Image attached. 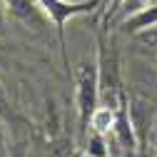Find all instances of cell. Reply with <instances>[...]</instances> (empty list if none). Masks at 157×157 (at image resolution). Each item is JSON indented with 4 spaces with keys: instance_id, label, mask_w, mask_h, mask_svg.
Instances as JSON below:
<instances>
[{
    "instance_id": "3957f363",
    "label": "cell",
    "mask_w": 157,
    "mask_h": 157,
    "mask_svg": "<svg viewBox=\"0 0 157 157\" xmlns=\"http://www.w3.org/2000/svg\"><path fill=\"white\" fill-rule=\"evenodd\" d=\"M5 10L10 20L25 25L28 30L43 33L50 25V15L43 10L40 0H5Z\"/></svg>"
},
{
    "instance_id": "7a4b0ae2",
    "label": "cell",
    "mask_w": 157,
    "mask_h": 157,
    "mask_svg": "<svg viewBox=\"0 0 157 157\" xmlns=\"http://www.w3.org/2000/svg\"><path fill=\"white\" fill-rule=\"evenodd\" d=\"M102 0H40L43 10L50 15V20L55 25V33H57V40H60V55H63V63L65 67L70 70V60H67V50H65V23L70 17H77V15H87L92 13Z\"/></svg>"
},
{
    "instance_id": "6da1fadb",
    "label": "cell",
    "mask_w": 157,
    "mask_h": 157,
    "mask_svg": "<svg viewBox=\"0 0 157 157\" xmlns=\"http://www.w3.org/2000/svg\"><path fill=\"white\" fill-rule=\"evenodd\" d=\"M100 107V72L97 63H82L75 70V110H77V130L85 140L92 115Z\"/></svg>"
},
{
    "instance_id": "30bf717a",
    "label": "cell",
    "mask_w": 157,
    "mask_h": 157,
    "mask_svg": "<svg viewBox=\"0 0 157 157\" xmlns=\"http://www.w3.org/2000/svg\"><path fill=\"white\" fill-rule=\"evenodd\" d=\"M5 17H8V10H5V0H0V35L5 33Z\"/></svg>"
},
{
    "instance_id": "277c9868",
    "label": "cell",
    "mask_w": 157,
    "mask_h": 157,
    "mask_svg": "<svg viewBox=\"0 0 157 157\" xmlns=\"http://www.w3.org/2000/svg\"><path fill=\"white\" fill-rule=\"evenodd\" d=\"M130 120L137 135V145L140 150H147L150 142V130L155 125V117H152V105L145 100H130Z\"/></svg>"
},
{
    "instance_id": "8fae6325",
    "label": "cell",
    "mask_w": 157,
    "mask_h": 157,
    "mask_svg": "<svg viewBox=\"0 0 157 157\" xmlns=\"http://www.w3.org/2000/svg\"><path fill=\"white\" fill-rule=\"evenodd\" d=\"M10 157H25V150H23V147H15V152H13Z\"/></svg>"
},
{
    "instance_id": "9c48e42d",
    "label": "cell",
    "mask_w": 157,
    "mask_h": 157,
    "mask_svg": "<svg viewBox=\"0 0 157 157\" xmlns=\"http://www.w3.org/2000/svg\"><path fill=\"white\" fill-rule=\"evenodd\" d=\"M5 115H8V97H5L3 85H0V117H5Z\"/></svg>"
},
{
    "instance_id": "7c38bea8",
    "label": "cell",
    "mask_w": 157,
    "mask_h": 157,
    "mask_svg": "<svg viewBox=\"0 0 157 157\" xmlns=\"http://www.w3.org/2000/svg\"><path fill=\"white\" fill-rule=\"evenodd\" d=\"M155 127H157V122H155Z\"/></svg>"
},
{
    "instance_id": "8992f818",
    "label": "cell",
    "mask_w": 157,
    "mask_h": 157,
    "mask_svg": "<svg viewBox=\"0 0 157 157\" xmlns=\"http://www.w3.org/2000/svg\"><path fill=\"white\" fill-rule=\"evenodd\" d=\"M85 155L87 157H110V142H107L105 132L92 130L85 137Z\"/></svg>"
},
{
    "instance_id": "5b68a950",
    "label": "cell",
    "mask_w": 157,
    "mask_h": 157,
    "mask_svg": "<svg viewBox=\"0 0 157 157\" xmlns=\"http://www.w3.org/2000/svg\"><path fill=\"white\" fill-rule=\"evenodd\" d=\"M150 25H157V5H145L140 10H135L132 15H127V20L122 23V30L130 33V35H137L140 30L150 28Z\"/></svg>"
},
{
    "instance_id": "ba28073f",
    "label": "cell",
    "mask_w": 157,
    "mask_h": 157,
    "mask_svg": "<svg viewBox=\"0 0 157 157\" xmlns=\"http://www.w3.org/2000/svg\"><path fill=\"white\" fill-rule=\"evenodd\" d=\"M0 157H10V152H8V142H5V130H3V125H0Z\"/></svg>"
},
{
    "instance_id": "52a82bcc",
    "label": "cell",
    "mask_w": 157,
    "mask_h": 157,
    "mask_svg": "<svg viewBox=\"0 0 157 157\" xmlns=\"http://www.w3.org/2000/svg\"><path fill=\"white\" fill-rule=\"evenodd\" d=\"M140 43H145V45H150V48H157V25H150V28H145V30H140L135 35Z\"/></svg>"
}]
</instances>
